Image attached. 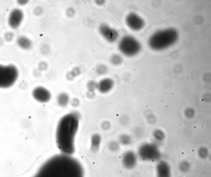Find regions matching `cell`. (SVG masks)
Wrapping results in <instances>:
<instances>
[{
	"label": "cell",
	"instance_id": "cell-1",
	"mask_svg": "<svg viewBox=\"0 0 211 177\" xmlns=\"http://www.w3.org/2000/svg\"><path fill=\"white\" fill-rule=\"evenodd\" d=\"M33 177H84V171L76 159L59 155L45 162Z\"/></svg>",
	"mask_w": 211,
	"mask_h": 177
},
{
	"label": "cell",
	"instance_id": "cell-2",
	"mask_svg": "<svg viewBox=\"0 0 211 177\" xmlns=\"http://www.w3.org/2000/svg\"><path fill=\"white\" fill-rule=\"evenodd\" d=\"M80 115L73 112L64 115L57 124L56 140L57 147L63 155L70 156L75 152V139L79 125Z\"/></svg>",
	"mask_w": 211,
	"mask_h": 177
},
{
	"label": "cell",
	"instance_id": "cell-3",
	"mask_svg": "<svg viewBox=\"0 0 211 177\" xmlns=\"http://www.w3.org/2000/svg\"><path fill=\"white\" fill-rule=\"evenodd\" d=\"M178 37V31L174 28L159 30L150 37L149 45L154 50H162L175 44Z\"/></svg>",
	"mask_w": 211,
	"mask_h": 177
},
{
	"label": "cell",
	"instance_id": "cell-4",
	"mask_svg": "<svg viewBox=\"0 0 211 177\" xmlns=\"http://www.w3.org/2000/svg\"><path fill=\"white\" fill-rule=\"evenodd\" d=\"M19 71L13 65H0V88L7 89L14 85L19 77Z\"/></svg>",
	"mask_w": 211,
	"mask_h": 177
},
{
	"label": "cell",
	"instance_id": "cell-5",
	"mask_svg": "<svg viewBox=\"0 0 211 177\" xmlns=\"http://www.w3.org/2000/svg\"><path fill=\"white\" fill-rule=\"evenodd\" d=\"M120 52L128 57L135 56L140 52L141 46L138 40L130 35L125 36L120 40L118 44Z\"/></svg>",
	"mask_w": 211,
	"mask_h": 177
},
{
	"label": "cell",
	"instance_id": "cell-6",
	"mask_svg": "<svg viewBox=\"0 0 211 177\" xmlns=\"http://www.w3.org/2000/svg\"><path fill=\"white\" fill-rule=\"evenodd\" d=\"M98 30L101 35L110 43H114L116 42L119 37L118 31L107 24H101Z\"/></svg>",
	"mask_w": 211,
	"mask_h": 177
},
{
	"label": "cell",
	"instance_id": "cell-7",
	"mask_svg": "<svg viewBox=\"0 0 211 177\" xmlns=\"http://www.w3.org/2000/svg\"><path fill=\"white\" fill-rule=\"evenodd\" d=\"M139 155L143 160L153 161L159 158L160 155L156 147L151 145H144L141 147Z\"/></svg>",
	"mask_w": 211,
	"mask_h": 177
},
{
	"label": "cell",
	"instance_id": "cell-8",
	"mask_svg": "<svg viewBox=\"0 0 211 177\" xmlns=\"http://www.w3.org/2000/svg\"><path fill=\"white\" fill-rule=\"evenodd\" d=\"M32 96L36 101L41 103L48 102L51 99L52 94L50 91L42 86L37 87L32 92Z\"/></svg>",
	"mask_w": 211,
	"mask_h": 177
},
{
	"label": "cell",
	"instance_id": "cell-9",
	"mask_svg": "<svg viewBox=\"0 0 211 177\" xmlns=\"http://www.w3.org/2000/svg\"><path fill=\"white\" fill-rule=\"evenodd\" d=\"M125 21L129 28L134 31L141 30L145 25L143 19L134 13H130L126 16Z\"/></svg>",
	"mask_w": 211,
	"mask_h": 177
},
{
	"label": "cell",
	"instance_id": "cell-10",
	"mask_svg": "<svg viewBox=\"0 0 211 177\" xmlns=\"http://www.w3.org/2000/svg\"><path fill=\"white\" fill-rule=\"evenodd\" d=\"M24 14L20 9L16 8L11 12L8 18L9 26L12 29H16L19 27L23 20Z\"/></svg>",
	"mask_w": 211,
	"mask_h": 177
},
{
	"label": "cell",
	"instance_id": "cell-11",
	"mask_svg": "<svg viewBox=\"0 0 211 177\" xmlns=\"http://www.w3.org/2000/svg\"><path fill=\"white\" fill-rule=\"evenodd\" d=\"M156 177H172V169L167 162L161 161L155 166Z\"/></svg>",
	"mask_w": 211,
	"mask_h": 177
},
{
	"label": "cell",
	"instance_id": "cell-12",
	"mask_svg": "<svg viewBox=\"0 0 211 177\" xmlns=\"http://www.w3.org/2000/svg\"><path fill=\"white\" fill-rule=\"evenodd\" d=\"M122 164L123 167L127 170H131L136 167L137 158L132 152H127L124 154L122 157Z\"/></svg>",
	"mask_w": 211,
	"mask_h": 177
},
{
	"label": "cell",
	"instance_id": "cell-13",
	"mask_svg": "<svg viewBox=\"0 0 211 177\" xmlns=\"http://www.w3.org/2000/svg\"><path fill=\"white\" fill-rule=\"evenodd\" d=\"M114 84V81L111 78H104L98 82L97 90L101 94H107L112 90Z\"/></svg>",
	"mask_w": 211,
	"mask_h": 177
},
{
	"label": "cell",
	"instance_id": "cell-14",
	"mask_svg": "<svg viewBox=\"0 0 211 177\" xmlns=\"http://www.w3.org/2000/svg\"><path fill=\"white\" fill-rule=\"evenodd\" d=\"M101 142V137L100 134H93L90 140V150L93 152L96 153L99 150Z\"/></svg>",
	"mask_w": 211,
	"mask_h": 177
},
{
	"label": "cell",
	"instance_id": "cell-15",
	"mask_svg": "<svg viewBox=\"0 0 211 177\" xmlns=\"http://www.w3.org/2000/svg\"><path fill=\"white\" fill-rule=\"evenodd\" d=\"M17 45L20 48L24 50H29L32 46V42L30 39L25 36H20L17 40Z\"/></svg>",
	"mask_w": 211,
	"mask_h": 177
},
{
	"label": "cell",
	"instance_id": "cell-16",
	"mask_svg": "<svg viewBox=\"0 0 211 177\" xmlns=\"http://www.w3.org/2000/svg\"><path fill=\"white\" fill-rule=\"evenodd\" d=\"M70 102V98L67 93L62 92L59 94L57 97V103L59 106L65 107Z\"/></svg>",
	"mask_w": 211,
	"mask_h": 177
},
{
	"label": "cell",
	"instance_id": "cell-17",
	"mask_svg": "<svg viewBox=\"0 0 211 177\" xmlns=\"http://www.w3.org/2000/svg\"><path fill=\"white\" fill-rule=\"evenodd\" d=\"M81 73V70L80 67H74L71 71H69L66 75V78L69 81H72L74 80L76 77L78 76Z\"/></svg>",
	"mask_w": 211,
	"mask_h": 177
},
{
	"label": "cell",
	"instance_id": "cell-18",
	"mask_svg": "<svg viewBox=\"0 0 211 177\" xmlns=\"http://www.w3.org/2000/svg\"><path fill=\"white\" fill-rule=\"evenodd\" d=\"M123 61V58L118 54H113L110 58V62L113 66H119Z\"/></svg>",
	"mask_w": 211,
	"mask_h": 177
},
{
	"label": "cell",
	"instance_id": "cell-19",
	"mask_svg": "<svg viewBox=\"0 0 211 177\" xmlns=\"http://www.w3.org/2000/svg\"><path fill=\"white\" fill-rule=\"evenodd\" d=\"M178 169L181 172L186 173H188L190 170L191 168L190 164L189 162L184 161H181L179 164L178 166Z\"/></svg>",
	"mask_w": 211,
	"mask_h": 177
},
{
	"label": "cell",
	"instance_id": "cell-20",
	"mask_svg": "<svg viewBox=\"0 0 211 177\" xmlns=\"http://www.w3.org/2000/svg\"><path fill=\"white\" fill-rule=\"evenodd\" d=\"M95 71L99 75H104L107 73L108 68L106 65L104 64H100L96 66Z\"/></svg>",
	"mask_w": 211,
	"mask_h": 177
},
{
	"label": "cell",
	"instance_id": "cell-21",
	"mask_svg": "<svg viewBox=\"0 0 211 177\" xmlns=\"http://www.w3.org/2000/svg\"><path fill=\"white\" fill-rule=\"evenodd\" d=\"M98 83L94 80H90L87 82L86 84L87 89L89 92H95L97 90Z\"/></svg>",
	"mask_w": 211,
	"mask_h": 177
},
{
	"label": "cell",
	"instance_id": "cell-22",
	"mask_svg": "<svg viewBox=\"0 0 211 177\" xmlns=\"http://www.w3.org/2000/svg\"><path fill=\"white\" fill-rule=\"evenodd\" d=\"M108 148L111 152H117L119 149V145L117 142L115 141H112L109 143L108 145Z\"/></svg>",
	"mask_w": 211,
	"mask_h": 177
},
{
	"label": "cell",
	"instance_id": "cell-23",
	"mask_svg": "<svg viewBox=\"0 0 211 177\" xmlns=\"http://www.w3.org/2000/svg\"><path fill=\"white\" fill-rule=\"evenodd\" d=\"M119 140L121 144L125 145H128L131 141L130 137L129 136L125 134H123L120 137Z\"/></svg>",
	"mask_w": 211,
	"mask_h": 177
},
{
	"label": "cell",
	"instance_id": "cell-24",
	"mask_svg": "<svg viewBox=\"0 0 211 177\" xmlns=\"http://www.w3.org/2000/svg\"><path fill=\"white\" fill-rule=\"evenodd\" d=\"M199 155L202 159H206L208 156V152L206 149L201 148L199 150Z\"/></svg>",
	"mask_w": 211,
	"mask_h": 177
},
{
	"label": "cell",
	"instance_id": "cell-25",
	"mask_svg": "<svg viewBox=\"0 0 211 177\" xmlns=\"http://www.w3.org/2000/svg\"><path fill=\"white\" fill-rule=\"evenodd\" d=\"M76 14V10L74 8L72 7H69L66 11V15L68 17H73Z\"/></svg>",
	"mask_w": 211,
	"mask_h": 177
},
{
	"label": "cell",
	"instance_id": "cell-26",
	"mask_svg": "<svg viewBox=\"0 0 211 177\" xmlns=\"http://www.w3.org/2000/svg\"><path fill=\"white\" fill-rule=\"evenodd\" d=\"M50 46L47 44H44L41 46V53L43 55H47L50 52Z\"/></svg>",
	"mask_w": 211,
	"mask_h": 177
},
{
	"label": "cell",
	"instance_id": "cell-27",
	"mask_svg": "<svg viewBox=\"0 0 211 177\" xmlns=\"http://www.w3.org/2000/svg\"><path fill=\"white\" fill-rule=\"evenodd\" d=\"M101 128L104 130H109L111 128V124L108 121H104L101 123Z\"/></svg>",
	"mask_w": 211,
	"mask_h": 177
},
{
	"label": "cell",
	"instance_id": "cell-28",
	"mask_svg": "<svg viewBox=\"0 0 211 177\" xmlns=\"http://www.w3.org/2000/svg\"><path fill=\"white\" fill-rule=\"evenodd\" d=\"M14 34L11 32H8L5 34L4 38L7 42H10L13 38Z\"/></svg>",
	"mask_w": 211,
	"mask_h": 177
},
{
	"label": "cell",
	"instance_id": "cell-29",
	"mask_svg": "<svg viewBox=\"0 0 211 177\" xmlns=\"http://www.w3.org/2000/svg\"><path fill=\"white\" fill-rule=\"evenodd\" d=\"M33 12L35 15L37 16H41L43 12V9L40 6H37L34 9Z\"/></svg>",
	"mask_w": 211,
	"mask_h": 177
},
{
	"label": "cell",
	"instance_id": "cell-30",
	"mask_svg": "<svg viewBox=\"0 0 211 177\" xmlns=\"http://www.w3.org/2000/svg\"><path fill=\"white\" fill-rule=\"evenodd\" d=\"M39 69L41 70H45L48 68V64L45 61H42L38 65Z\"/></svg>",
	"mask_w": 211,
	"mask_h": 177
},
{
	"label": "cell",
	"instance_id": "cell-31",
	"mask_svg": "<svg viewBox=\"0 0 211 177\" xmlns=\"http://www.w3.org/2000/svg\"><path fill=\"white\" fill-rule=\"evenodd\" d=\"M80 101L76 98H74L71 100V106L73 107H78L79 105Z\"/></svg>",
	"mask_w": 211,
	"mask_h": 177
},
{
	"label": "cell",
	"instance_id": "cell-32",
	"mask_svg": "<svg viewBox=\"0 0 211 177\" xmlns=\"http://www.w3.org/2000/svg\"><path fill=\"white\" fill-rule=\"evenodd\" d=\"M86 95L87 97H88V98H93L95 97V92H89V91H88V92L87 93Z\"/></svg>",
	"mask_w": 211,
	"mask_h": 177
},
{
	"label": "cell",
	"instance_id": "cell-33",
	"mask_svg": "<svg viewBox=\"0 0 211 177\" xmlns=\"http://www.w3.org/2000/svg\"><path fill=\"white\" fill-rule=\"evenodd\" d=\"M95 4L99 6H102L104 4H105V1L104 0H97L95 1Z\"/></svg>",
	"mask_w": 211,
	"mask_h": 177
},
{
	"label": "cell",
	"instance_id": "cell-34",
	"mask_svg": "<svg viewBox=\"0 0 211 177\" xmlns=\"http://www.w3.org/2000/svg\"><path fill=\"white\" fill-rule=\"evenodd\" d=\"M18 4H19V5H25V4H27V3H28V1H18Z\"/></svg>",
	"mask_w": 211,
	"mask_h": 177
}]
</instances>
